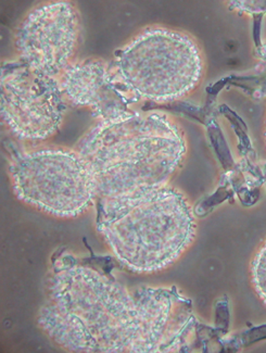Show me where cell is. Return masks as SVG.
I'll return each mask as SVG.
<instances>
[{"label": "cell", "mask_w": 266, "mask_h": 353, "mask_svg": "<svg viewBox=\"0 0 266 353\" xmlns=\"http://www.w3.org/2000/svg\"><path fill=\"white\" fill-rule=\"evenodd\" d=\"M251 281L256 294L266 305V239L251 262Z\"/></svg>", "instance_id": "9"}, {"label": "cell", "mask_w": 266, "mask_h": 353, "mask_svg": "<svg viewBox=\"0 0 266 353\" xmlns=\"http://www.w3.org/2000/svg\"><path fill=\"white\" fill-rule=\"evenodd\" d=\"M80 36V17L70 1L33 9L19 26L16 48L20 61L41 74L57 77L72 63Z\"/></svg>", "instance_id": "7"}, {"label": "cell", "mask_w": 266, "mask_h": 353, "mask_svg": "<svg viewBox=\"0 0 266 353\" xmlns=\"http://www.w3.org/2000/svg\"><path fill=\"white\" fill-rule=\"evenodd\" d=\"M39 324L71 352L160 353L190 348L197 334L192 302L175 287L130 290L84 266L49 279Z\"/></svg>", "instance_id": "1"}, {"label": "cell", "mask_w": 266, "mask_h": 353, "mask_svg": "<svg viewBox=\"0 0 266 353\" xmlns=\"http://www.w3.org/2000/svg\"><path fill=\"white\" fill-rule=\"evenodd\" d=\"M17 197L58 218H75L97 201L95 181L79 151L44 148L9 164Z\"/></svg>", "instance_id": "5"}, {"label": "cell", "mask_w": 266, "mask_h": 353, "mask_svg": "<svg viewBox=\"0 0 266 353\" xmlns=\"http://www.w3.org/2000/svg\"><path fill=\"white\" fill-rule=\"evenodd\" d=\"M111 68L137 99L164 103L181 99L197 88L203 61L190 35L149 28L116 52Z\"/></svg>", "instance_id": "4"}, {"label": "cell", "mask_w": 266, "mask_h": 353, "mask_svg": "<svg viewBox=\"0 0 266 353\" xmlns=\"http://www.w3.org/2000/svg\"><path fill=\"white\" fill-rule=\"evenodd\" d=\"M97 199L167 186L186 156L184 132L162 112L100 121L79 143Z\"/></svg>", "instance_id": "2"}, {"label": "cell", "mask_w": 266, "mask_h": 353, "mask_svg": "<svg viewBox=\"0 0 266 353\" xmlns=\"http://www.w3.org/2000/svg\"><path fill=\"white\" fill-rule=\"evenodd\" d=\"M68 101L92 109L100 121H112L131 113L128 105L139 101L119 80L111 64L86 59L70 64L58 77Z\"/></svg>", "instance_id": "8"}, {"label": "cell", "mask_w": 266, "mask_h": 353, "mask_svg": "<svg viewBox=\"0 0 266 353\" xmlns=\"http://www.w3.org/2000/svg\"><path fill=\"white\" fill-rule=\"evenodd\" d=\"M97 230L119 262L154 273L176 262L194 243L197 224L188 200L173 187L97 199Z\"/></svg>", "instance_id": "3"}, {"label": "cell", "mask_w": 266, "mask_h": 353, "mask_svg": "<svg viewBox=\"0 0 266 353\" xmlns=\"http://www.w3.org/2000/svg\"><path fill=\"white\" fill-rule=\"evenodd\" d=\"M1 118L21 139L39 141L54 135L67 111L57 77L34 71L20 60L1 67Z\"/></svg>", "instance_id": "6"}, {"label": "cell", "mask_w": 266, "mask_h": 353, "mask_svg": "<svg viewBox=\"0 0 266 353\" xmlns=\"http://www.w3.org/2000/svg\"><path fill=\"white\" fill-rule=\"evenodd\" d=\"M265 139H266V131H265Z\"/></svg>", "instance_id": "10"}]
</instances>
